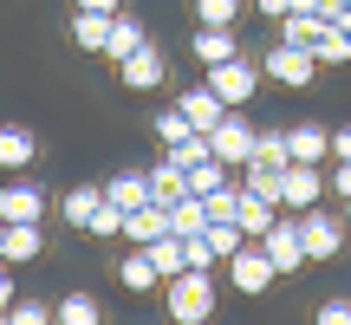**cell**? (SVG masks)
I'll return each instance as SVG.
<instances>
[{
	"mask_svg": "<svg viewBox=\"0 0 351 325\" xmlns=\"http://www.w3.org/2000/svg\"><path fill=\"white\" fill-rule=\"evenodd\" d=\"M163 306H169V325H208L221 293H215V274L202 267H182L176 280H163Z\"/></svg>",
	"mask_w": 351,
	"mask_h": 325,
	"instance_id": "cell-1",
	"label": "cell"
},
{
	"mask_svg": "<svg viewBox=\"0 0 351 325\" xmlns=\"http://www.w3.org/2000/svg\"><path fill=\"white\" fill-rule=\"evenodd\" d=\"M274 261H267V248L261 241H247V248H234L228 254V287L234 293H247V300H261V293H274Z\"/></svg>",
	"mask_w": 351,
	"mask_h": 325,
	"instance_id": "cell-2",
	"label": "cell"
},
{
	"mask_svg": "<svg viewBox=\"0 0 351 325\" xmlns=\"http://www.w3.org/2000/svg\"><path fill=\"white\" fill-rule=\"evenodd\" d=\"M319 202H326V162H287V169H280V208L306 215V208H319Z\"/></svg>",
	"mask_w": 351,
	"mask_h": 325,
	"instance_id": "cell-3",
	"label": "cell"
},
{
	"mask_svg": "<svg viewBox=\"0 0 351 325\" xmlns=\"http://www.w3.org/2000/svg\"><path fill=\"white\" fill-rule=\"evenodd\" d=\"M345 234H351V228H345V215H326V202L300 215V241H306V261H339Z\"/></svg>",
	"mask_w": 351,
	"mask_h": 325,
	"instance_id": "cell-4",
	"label": "cell"
},
{
	"mask_svg": "<svg viewBox=\"0 0 351 325\" xmlns=\"http://www.w3.org/2000/svg\"><path fill=\"white\" fill-rule=\"evenodd\" d=\"M261 72L274 78V85H287V91H306V85L319 78V59H313L306 46H280V39H274L267 59H261Z\"/></svg>",
	"mask_w": 351,
	"mask_h": 325,
	"instance_id": "cell-5",
	"label": "cell"
},
{
	"mask_svg": "<svg viewBox=\"0 0 351 325\" xmlns=\"http://www.w3.org/2000/svg\"><path fill=\"white\" fill-rule=\"evenodd\" d=\"M261 248H267V261H274V274L287 280V274H300L306 267V241H300V215H280L274 228L261 234Z\"/></svg>",
	"mask_w": 351,
	"mask_h": 325,
	"instance_id": "cell-6",
	"label": "cell"
},
{
	"mask_svg": "<svg viewBox=\"0 0 351 325\" xmlns=\"http://www.w3.org/2000/svg\"><path fill=\"white\" fill-rule=\"evenodd\" d=\"M208 91L228 104V111H241V104L261 91V65H247V59H228V65H208Z\"/></svg>",
	"mask_w": 351,
	"mask_h": 325,
	"instance_id": "cell-7",
	"label": "cell"
},
{
	"mask_svg": "<svg viewBox=\"0 0 351 325\" xmlns=\"http://www.w3.org/2000/svg\"><path fill=\"white\" fill-rule=\"evenodd\" d=\"M254 137H261V130H254V124H247L241 111H228L221 124L208 130V150H215V162H228V169H241V162L254 156Z\"/></svg>",
	"mask_w": 351,
	"mask_h": 325,
	"instance_id": "cell-8",
	"label": "cell"
},
{
	"mask_svg": "<svg viewBox=\"0 0 351 325\" xmlns=\"http://www.w3.org/2000/svg\"><path fill=\"white\" fill-rule=\"evenodd\" d=\"M169 78V59L156 46H137L130 59H117V85H130V91H156Z\"/></svg>",
	"mask_w": 351,
	"mask_h": 325,
	"instance_id": "cell-9",
	"label": "cell"
},
{
	"mask_svg": "<svg viewBox=\"0 0 351 325\" xmlns=\"http://www.w3.org/2000/svg\"><path fill=\"white\" fill-rule=\"evenodd\" d=\"M274 221H280V202H274V195H254V189L241 182V208H234V228H241L247 241H261Z\"/></svg>",
	"mask_w": 351,
	"mask_h": 325,
	"instance_id": "cell-10",
	"label": "cell"
},
{
	"mask_svg": "<svg viewBox=\"0 0 351 325\" xmlns=\"http://www.w3.org/2000/svg\"><path fill=\"white\" fill-rule=\"evenodd\" d=\"M46 254V234H39V221H7V234H0V261L7 267H26Z\"/></svg>",
	"mask_w": 351,
	"mask_h": 325,
	"instance_id": "cell-11",
	"label": "cell"
},
{
	"mask_svg": "<svg viewBox=\"0 0 351 325\" xmlns=\"http://www.w3.org/2000/svg\"><path fill=\"white\" fill-rule=\"evenodd\" d=\"M0 221H46V189L7 182V189H0Z\"/></svg>",
	"mask_w": 351,
	"mask_h": 325,
	"instance_id": "cell-12",
	"label": "cell"
},
{
	"mask_svg": "<svg viewBox=\"0 0 351 325\" xmlns=\"http://www.w3.org/2000/svg\"><path fill=\"white\" fill-rule=\"evenodd\" d=\"M189 52H195L202 65H228V59H241V39H234V26H202V33L189 39Z\"/></svg>",
	"mask_w": 351,
	"mask_h": 325,
	"instance_id": "cell-13",
	"label": "cell"
},
{
	"mask_svg": "<svg viewBox=\"0 0 351 325\" xmlns=\"http://www.w3.org/2000/svg\"><path fill=\"white\" fill-rule=\"evenodd\" d=\"M176 111H182V117H189V124H195V130H215V124H221V117H228V104L215 98L208 85H189L182 98H176Z\"/></svg>",
	"mask_w": 351,
	"mask_h": 325,
	"instance_id": "cell-14",
	"label": "cell"
},
{
	"mask_svg": "<svg viewBox=\"0 0 351 325\" xmlns=\"http://www.w3.org/2000/svg\"><path fill=\"white\" fill-rule=\"evenodd\" d=\"M117 287H124V293H156V287H163V274H156L150 248H130L124 261H117Z\"/></svg>",
	"mask_w": 351,
	"mask_h": 325,
	"instance_id": "cell-15",
	"label": "cell"
},
{
	"mask_svg": "<svg viewBox=\"0 0 351 325\" xmlns=\"http://www.w3.org/2000/svg\"><path fill=\"white\" fill-rule=\"evenodd\" d=\"M156 234H169V208H163V202H143V208H130V215H124V241L150 248Z\"/></svg>",
	"mask_w": 351,
	"mask_h": 325,
	"instance_id": "cell-16",
	"label": "cell"
},
{
	"mask_svg": "<svg viewBox=\"0 0 351 325\" xmlns=\"http://www.w3.org/2000/svg\"><path fill=\"white\" fill-rule=\"evenodd\" d=\"M287 150H293V162H326L332 156V130L326 124H293L287 130Z\"/></svg>",
	"mask_w": 351,
	"mask_h": 325,
	"instance_id": "cell-17",
	"label": "cell"
},
{
	"mask_svg": "<svg viewBox=\"0 0 351 325\" xmlns=\"http://www.w3.org/2000/svg\"><path fill=\"white\" fill-rule=\"evenodd\" d=\"M39 156V137L26 124H0V169H26Z\"/></svg>",
	"mask_w": 351,
	"mask_h": 325,
	"instance_id": "cell-18",
	"label": "cell"
},
{
	"mask_svg": "<svg viewBox=\"0 0 351 325\" xmlns=\"http://www.w3.org/2000/svg\"><path fill=\"white\" fill-rule=\"evenodd\" d=\"M111 26H117V13H78L72 7V39L85 52H104V46H111Z\"/></svg>",
	"mask_w": 351,
	"mask_h": 325,
	"instance_id": "cell-19",
	"label": "cell"
},
{
	"mask_svg": "<svg viewBox=\"0 0 351 325\" xmlns=\"http://www.w3.org/2000/svg\"><path fill=\"white\" fill-rule=\"evenodd\" d=\"M52 313H59V325H104V306L91 300V293H59Z\"/></svg>",
	"mask_w": 351,
	"mask_h": 325,
	"instance_id": "cell-20",
	"label": "cell"
},
{
	"mask_svg": "<svg viewBox=\"0 0 351 325\" xmlns=\"http://www.w3.org/2000/svg\"><path fill=\"white\" fill-rule=\"evenodd\" d=\"M169 228H176V234H202V228H208V202H202V195H176L169 202Z\"/></svg>",
	"mask_w": 351,
	"mask_h": 325,
	"instance_id": "cell-21",
	"label": "cell"
},
{
	"mask_svg": "<svg viewBox=\"0 0 351 325\" xmlns=\"http://www.w3.org/2000/svg\"><path fill=\"white\" fill-rule=\"evenodd\" d=\"M150 261H156V274H163V280H176V274L189 267V248H182V234H176V228L150 241Z\"/></svg>",
	"mask_w": 351,
	"mask_h": 325,
	"instance_id": "cell-22",
	"label": "cell"
},
{
	"mask_svg": "<svg viewBox=\"0 0 351 325\" xmlns=\"http://www.w3.org/2000/svg\"><path fill=\"white\" fill-rule=\"evenodd\" d=\"M313 59L319 65H351V33H345L339 20H326V33L313 39Z\"/></svg>",
	"mask_w": 351,
	"mask_h": 325,
	"instance_id": "cell-23",
	"label": "cell"
},
{
	"mask_svg": "<svg viewBox=\"0 0 351 325\" xmlns=\"http://www.w3.org/2000/svg\"><path fill=\"white\" fill-rule=\"evenodd\" d=\"M176 195H189V169H176V162L163 156V162L150 169V202H163V208H169Z\"/></svg>",
	"mask_w": 351,
	"mask_h": 325,
	"instance_id": "cell-24",
	"label": "cell"
},
{
	"mask_svg": "<svg viewBox=\"0 0 351 325\" xmlns=\"http://www.w3.org/2000/svg\"><path fill=\"white\" fill-rule=\"evenodd\" d=\"M319 33H326V20H319V13H287V20H280V46H306V52H313Z\"/></svg>",
	"mask_w": 351,
	"mask_h": 325,
	"instance_id": "cell-25",
	"label": "cell"
},
{
	"mask_svg": "<svg viewBox=\"0 0 351 325\" xmlns=\"http://www.w3.org/2000/svg\"><path fill=\"white\" fill-rule=\"evenodd\" d=\"M104 202H117V208H143L150 202V176H117V182H104Z\"/></svg>",
	"mask_w": 351,
	"mask_h": 325,
	"instance_id": "cell-26",
	"label": "cell"
},
{
	"mask_svg": "<svg viewBox=\"0 0 351 325\" xmlns=\"http://www.w3.org/2000/svg\"><path fill=\"white\" fill-rule=\"evenodd\" d=\"M98 202H104V189H65V195H59V215L72 228H85L91 215H98Z\"/></svg>",
	"mask_w": 351,
	"mask_h": 325,
	"instance_id": "cell-27",
	"label": "cell"
},
{
	"mask_svg": "<svg viewBox=\"0 0 351 325\" xmlns=\"http://www.w3.org/2000/svg\"><path fill=\"white\" fill-rule=\"evenodd\" d=\"M137 46H150V33H143V20H130V13H117V26H111V59H130Z\"/></svg>",
	"mask_w": 351,
	"mask_h": 325,
	"instance_id": "cell-28",
	"label": "cell"
},
{
	"mask_svg": "<svg viewBox=\"0 0 351 325\" xmlns=\"http://www.w3.org/2000/svg\"><path fill=\"white\" fill-rule=\"evenodd\" d=\"M208 156H215L208 150V130H189L182 143H169V162H176V169H202Z\"/></svg>",
	"mask_w": 351,
	"mask_h": 325,
	"instance_id": "cell-29",
	"label": "cell"
},
{
	"mask_svg": "<svg viewBox=\"0 0 351 325\" xmlns=\"http://www.w3.org/2000/svg\"><path fill=\"white\" fill-rule=\"evenodd\" d=\"M13 325H59V313H52V300H13L7 306Z\"/></svg>",
	"mask_w": 351,
	"mask_h": 325,
	"instance_id": "cell-30",
	"label": "cell"
},
{
	"mask_svg": "<svg viewBox=\"0 0 351 325\" xmlns=\"http://www.w3.org/2000/svg\"><path fill=\"white\" fill-rule=\"evenodd\" d=\"M85 234H98V241H124V208H117V202H98V215H91L85 221Z\"/></svg>",
	"mask_w": 351,
	"mask_h": 325,
	"instance_id": "cell-31",
	"label": "cell"
},
{
	"mask_svg": "<svg viewBox=\"0 0 351 325\" xmlns=\"http://www.w3.org/2000/svg\"><path fill=\"white\" fill-rule=\"evenodd\" d=\"M208 221H234V208H241V182H221V189H208Z\"/></svg>",
	"mask_w": 351,
	"mask_h": 325,
	"instance_id": "cell-32",
	"label": "cell"
},
{
	"mask_svg": "<svg viewBox=\"0 0 351 325\" xmlns=\"http://www.w3.org/2000/svg\"><path fill=\"white\" fill-rule=\"evenodd\" d=\"M202 234H208V248L221 254V267H228V254H234V248H247V234H241L234 221H208V228H202Z\"/></svg>",
	"mask_w": 351,
	"mask_h": 325,
	"instance_id": "cell-33",
	"label": "cell"
},
{
	"mask_svg": "<svg viewBox=\"0 0 351 325\" xmlns=\"http://www.w3.org/2000/svg\"><path fill=\"white\" fill-rule=\"evenodd\" d=\"M195 20L202 26H234L241 20V0H195Z\"/></svg>",
	"mask_w": 351,
	"mask_h": 325,
	"instance_id": "cell-34",
	"label": "cell"
},
{
	"mask_svg": "<svg viewBox=\"0 0 351 325\" xmlns=\"http://www.w3.org/2000/svg\"><path fill=\"white\" fill-rule=\"evenodd\" d=\"M221 182H228V162H215V156L202 162V169H189V195H208V189H221Z\"/></svg>",
	"mask_w": 351,
	"mask_h": 325,
	"instance_id": "cell-35",
	"label": "cell"
},
{
	"mask_svg": "<svg viewBox=\"0 0 351 325\" xmlns=\"http://www.w3.org/2000/svg\"><path fill=\"white\" fill-rule=\"evenodd\" d=\"M189 130H195V124H189L182 111H156V137H163V143H182Z\"/></svg>",
	"mask_w": 351,
	"mask_h": 325,
	"instance_id": "cell-36",
	"label": "cell"
},
{
	"mask_svg": "<svg viewBox=\"0 0 351 325\" xmlns=\"http://www.w3.org/2000/svg\"><path fill=\"white\" fill-rule=\"evenodd\" d=\"M182 248H189V267H202V274H215V261H221V254L208 248V234H189Z\"/></svg>",
	"mask_w": 351,
	"mask_h": 325,
	"instance_id": "cell-37",
	"label": "cell"
},
{
	"mask_svg": "<svg viewBox=\"0 0 351 325\" xmlns=\"http://www.w3.org/2000/svg\"><path fill=\"white\" fill-rule=\"evenodd\" d=\"M313 325H351V300H326L313 313Z\"/></svg>",
	"mask_w": 351,
	"mask_h": 325,
	"instance_id": "cell-38",
	"label": "cell"
},
{
	"mask_svg": "<svg viewBox=\"0 0 351 325\" xmlns=\"http://www.w3.org/2000/svg\"><path fill=\"white\" fill-rule=\"evenodd\" d=\"M326 189H332V195H339V202H351V162H332Z\"/></svg>",
	"mask_w": 351,
	"mask_h": 325,
	"instance_id": "cell-39",
	"label": "cell"
},
{
	"mask_svg": "<svg viewBox=\"0 0 351 325\" xmlns=\"http://www.w3.org/2000/svg\"><path fill=\"white\" fill-rule=\"evenodd\" d=\"M332 162H351V124L332 130Z\"/></svg>",
	"mask_w": 351,
	"mask_h": 325,
	"instance_id": "cell-40",
	"label": "cell"
},
{
	"mask_svg": "<svg viewBox=\"0 0 351 325\" xmlns=\"http://www.w3.org/2000/svg\"><path fill=\"white\" fill-rule=\"evenodd\" d=\"M254 7H261L267 20H287V13H293V0H254Z\"/></svg>",
	"mask_w": 351,
	"mask_h": 325,
	"instance_id": "cell-41",
	"label": "cell"
},
{
	"mask_svg": "<svg viewBox=\"0 0 351 325\" xmlns=\"http://www.w3.org/2000/svg\"><path fill=\"white\" fill-rule=\"evenodd\" d=\"M78 13H124L117 0H78Z\"/></svg>",
	"mask_w": 351,
	"mask_h": 325,
	"instance_id": "cell-42",
	"label": "cell"
},
{
	"mask_svg": "<svg viewBox=\"0 0 351 325\" xmlns=\"http://www.w3.org/2000/svg\"><path fill=\"white\" fill-rule=\"evenodd\" d=\"M13 306V280H7V261H0V313Z\"/></svg>",
	"mask_w": 351,
	"mask_h": 325,
	"instance_id": "cell-43",
	"label": "cell"
},
{
	"mask_svg": "<svg viewBox=\"0 0 351 325\" xmlns=\"http://www.w3.org/2000/svg\"><path fill=\"white\" fill-rule=\"evenodd\" d=\"M345 13V0H319V20H339Z\"/></svg>",
	"mask_w": 351,
	"mask_h": 325,
	"instance_id": "cell-44",
	"label": "cell"
},
{
	"mask_svg": "<svg viewBox=\"0 0 351 325\" xmlns=\"http://www.w3.org/2000/svg\"><path fill=\"white\" fill-rule=\"evenodd\" d=\"M339 26H345V33H351V7H345V13H339Z\"/></svg>",
	"mask_w": 351,
	"mask_h": 325,
	"instance_id": "cell-45",
	"label": "cell"
},
{
	"mask_svg": "<svg viewBox=\"0 0 351 325\" xmlns=\"http://www.w3.org/2000/svg\"><path fill=\"white\" fill-rule=\"evenodd\" d=\"M345 228H351V202H345Z\"/></svg>",
	"mask_w": 351,
	"mask_h": 325,
	"instance_id": "cell-46",
	"label": "cell"
},
{
	"mask_svg": "<svg viewBox=\"0 0 351 325\" xmlns=\"http://www.w3.org/2000/svg\"><path fill=\"white\" fill-rule=\"evenodd\" d=\"M0 325H13V319H7V313H0Z\"/></svg>",
	"mask_w": 351,
	"mask_h": 325,
	"instance_id": "cell-47",
	"label": "cell"
},
{
	"mask_svg": "<svg viewBox=\"0 0 351 325\" xmlns=\"http://www.w3.org/2000/svg\"><path fill=\"white\" fill-rule=\"evenodd\" d=\"M0 234H7V221H0Z\"/></svg>",
	"mask_w": 351,
	"mask_h": 325,
	"instance_id": "cell-48",
	"label": "cell"
},
{
	"mask_svg": "<svg viewBox=\"0 0 351 325\" xmlns=\"http://www.w3.org/2000/svg\"><path fill=\"white\" fill-rule=\"evenodd\" d=\"M345 7H351V0H345Z\"/></svg>",
	"mask_w": 351,
	"mask_h": 325,
	"instance_id": "cell-49",
	"label": "cell"
}]
</instances>
